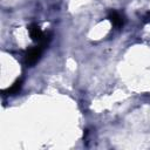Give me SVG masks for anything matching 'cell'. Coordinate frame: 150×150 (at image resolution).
<instances>
[{"mask_svg": "<svg viewBox=\"0 0 150 150\" xmlns=\"http://www.w3.org/2000/svg\"><path fill=\"white\" fill-rule=\"evenodd\" d=\"M41 52H42V47H35V48L30 49L26 55V63L27 64H34L40 59Z\"/></svg>", "mask_w": 150, "mask_h": 150, "instance_id": "1", "label": "cell"}, {"mask_svg": "<svg viewBox=\"0 0 150 150\" xmlns=\"http://www.w3.org/2000/svg\"><path fill=\"white\" fill-rule=\"evenodd\" d=\"M29 33H30V36H32L33 40H35V41H43L45 42V38L46 36L43 35V33L41 32V29L39 28V26L32 25L29 27Z\"/></svg>", "mask_w": 150, "mask_h": 150, "instance_id": "2", "label": "cell"}, {"mask_svg": "<svg viewBox=\"0 0 150 150\" xmlns=\"http://www.w3.org/2000/svg\"><path fill=\"white\" fill-rule=\"evenodd\" d=\"M109 18H110L112 25H115V26H117V27H120V26L123 25V20H122V18H121V15H120L118 13H116V12H111L110 15H109Z\"/></svg>", "mask_w": 150, "mask_h": 150, "instance_id": "3", "label": "cell"}, {"mask_svg": "<svg viewBox=\"0 0 150 150\" xmlns=\"http://www.w3.org/2000/svg\"><path fill=\"white\" fill-rule=\"evenodd\" d=\"M19 89H20V81H18L16 83H14V84L12 86V88H11V89H8V91L12 94V93H16Z\"/></svg>", "mask_w": 150, "mask_h": 150, "instance_id": "4", "label": "cell"}]
</instances>
